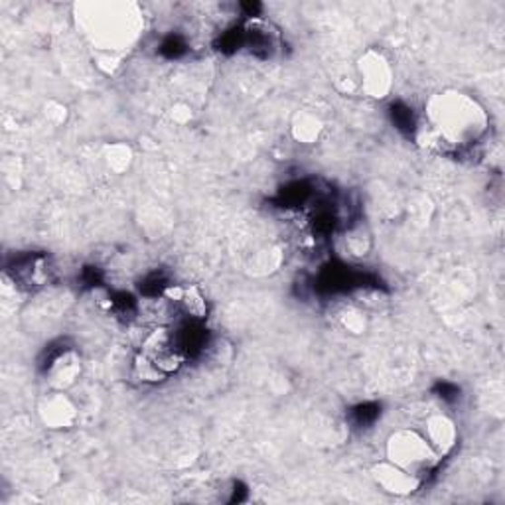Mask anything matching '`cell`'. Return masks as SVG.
<instances>
[{
  "mask_svg": "<svg viewBox=\"0 0 505 505\" xmlns=\"http://www.w3.org/2000/svg\"><path fill=\"white\" fill-rule=\"evenodd\" d=\"M170 295L188 310V314H192V316L199 318L206 314V300L201 298L196 288H176Z\"/></svg>",
  "mask_w": 505,
  "mask_h": 505,
  "instance_id": "obj_7",
  "label": "cell"
},
{
  "mask_svg": "<svg viewBox=\"0 0 505 505\" xmlns=\"http://www.w3.org/2000/svg\"><path fill=\"white\" fill-rule=\"evenodd\" d=\"M374 478L381 488L389 493H395V496H407V493H413L419 486L417 476L409 474L407 470H403L393 462L375 466Z\"/></svg>",
  "mask_w": 505,
  "mask_h": 505,
  "instance_id": "obj_4",
  "label": "cell"
},
{
  "mask_svg": "<svg viewBox=\"0 0 505 505\" xmlns=\"http://www.w3.org/2000/svg\"><path fill=\"white\" fill-rule=\"evenodd\" d=\"M424 439L434 448L436 454H446L456 444V429L446 417H432L426 422Z\"/></svg>",
  "mask_w": 505,
  "mask_h": 505,
  "instance_id": "obj_5",
  "label": "cell"
},
{
  "mask_svg": "<svg viewBox=\"0 0 505 505\" xmlns=\"http://www.w3.org/2000/svg\"><path fill=\"white\" fill-rule=\"evenodd\" d=\"M42 417L48 424L65 426V424H70V421L73 417V409L63 397H50L46 401V407H42Z\"/></svg>",
  "mask_w": 505,
  "mask_h": 505,
  "instance_id": "obj_6",
  "label": "cell"
},
{
  "mask_svg": "<svg viewBox=\"0 0 505 505\" xmlns=\"http://www.w3.org/2000/svg\"><path fill=\"white\" fill-rule=\"evenodd\" d=\"M429 109L436 131L454 144L476 139L486 129V117L481 113V109L472 99L460 93L434 97Z\"/></svg>",
  "mask_w": 505,
  "mask_h": 505,
  "instance_id": "obj_1",
  "label": "cell"
},
{
  "mask_svg": "<svg viewBox=\"0 0 505 505\" xmlns=\"http://www.w3.org/2000/svg\"><path fill=\"white\" fill-rule=\"evenodd\" d=\"M387 456L389 462L407 470L409 474L419 476L422 470H429L436 464L439 454L429 441L414 431H399L387 442Z\"/></svg>",
  "mask_w": 505,
  "mask_h": 505,
  "instance_id": "obj_2",
  "label": "cell"
},
{
  "mask_svg": "<svg viewBox=\"0 0 505 505\" xmlns=\"http://www.w3.org/2000/svg\"><path fill=\"white\" fill-rule=\"evenodd\" d=\"M362 77L364 87L369 95L385 97L391 87V70L389 63L377 53H367L362 60Z\"/></svg>",
  "mask_w": 505,
  "mask_h": 505,
  "instance_id": "obj_3",
  "label": "cell"
}]
</instances>
